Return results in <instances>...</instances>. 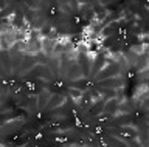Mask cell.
<instances>
[{
  "label": "cell",
  "mask_w": 149,
  "mask_h": 147,
  "mask_svg": "<svg viewBox=\"0 0 149 147\" xmlns=\"http://www.w3.org/2000/svg\"><path fill=\"white\" fill-rule=\"evenodd\" d=\"M100 84H102V87H106V88L116 90V88H121V87H123L124 81L121 79L120 76H116V77H109V79H106V81H101Z\"/></svg>",
  "instance_id": "cell-1"
},
{
  "label": "cell",
  "mask_w": 149,
  "mask_h": 147,
  "mask_svg": "<svg viewBox=\"0 0 149 147\" xmlns=\"http://www.w3.org/2000/svg\"><path fill=\"white\" fill-rule=\"evenodd\" d=\"M68 93H70V96L74 99V102H81L82 98H84V91H82L81 88H70Z\"/></svg>",
  "instance_id": "cell-2"
},
{
  "label": "cell",
  "mask_w": 149,
  "mask_h": 147,
  "mask_svg": "<svg viewBox=\"0 0 149 147\" xmlns=\"http://www.w3.org/2000/svg\"><path fill=\"white\" fill-rule=\"evenodd\" d=\"M64 102H65V98H64V96H51V98H50V102H48V105H47V107L54 108V107H58V105L64 104Z\"/></svg>",
  "instance_id": "cell-3"
}]
</instances>
